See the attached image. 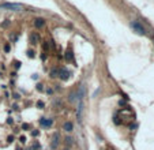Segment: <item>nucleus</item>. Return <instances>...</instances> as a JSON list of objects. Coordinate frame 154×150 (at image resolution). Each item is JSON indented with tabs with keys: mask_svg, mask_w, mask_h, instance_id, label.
I'll return each instance as SVG.
<instances>
[{
	"mask_svg": "<svg viewBox=\"0 0 154 150\" xmlns=\"http://www.w3.org/2000/svg\"><path fill=\"white\" fill-rule=\"evenodd\" d=\"M40 123H41V125L42 127H45V128H49L51 125H52V119H45V117H42L41 120H40Z\"/></svg>",
	"mask_w": 154,
	"mask_h": 150,
	"instance_id": "nucleus-6",
	"label": "nucleus"
},
{
	"mask_svg": "<svg viewBox=\"0 0 154 150\" xmlns=\"http://www.w3.org/2000/svg\"><path fill=\"white\" fill-rule=\"evenodd\" d=\"M51 76H52V78H57V76H59V68H53V70L51 71Z\"/></svg>",
	"mask_w": 154,
	"mask_h": 150,
	"instance_id": "nucleus-10",
	"label": "nucleus"
},
{
	"mask_svg": "<svg viewBox=\"0 0 154 150\" xmlns=\"http://www.w3.org/2000/svg\"><path fill=\"white\" fill-rule=\"evenodd\" d=\"M107 150H115V147L110 146V145H108V146H107Z\"/></svg>",
	"mask_w": 154,
	"mask_h": 150,
	"instance_id": "nucleus-17",
	"label": "nucleus"
},
{
	"mask_svg": "<svg viewBox=\"0 0 154 150\" xmlns=\"http://www.w3.org/2000/svg\"><path fill=\"white\" fill-rule=\"evenodd\" d=\"M64 142H66V145L71 146V145H72V138H71V137H66V139H64Z\"/></svg>",
	"mask_w": 154,
	"mask_h": 150,
	"instance_id": "nucleus-12",
	"label": "nucleus"
},
{
	"mask_svg": "<svg viewBox=\"0 0 154 150\" xmlns=\"http://www.w3.org/2000/svg\"><path fill=\"white\" fill-rule=\"evenodd\" d=\"M72 128H74V124H72L71 122L64 123V125H63V130L66 131V132H71V131H72Z\"/></svg>",
	"mask_w": 154,
	"mask_h": 150,
	"instance_id": "nucleus-7",
	"label": "nucleus"
},
{
	"mask_svg": "<svg viewBox=\"0 0 154 150\" xmlns=\"http://www.w3.org/2000/svg\"><path fill=\"white\" fill-rule=\"evenodd\" d=\"M59 142H60V135H59V134H55L53 138H52V142H51V149H52V150L57 149Z\"/></svg>",
	"mask_w": 154,
	"mask_h": 150,
	"instance_id": "nucleus-5",
	"label": "nucleus"
},
{
	"mask_svg": "<svg viewBox=\"0 0 154 150\" xmlns=\"http://www.w3.org/2000/svg\"><path fill=\"white\" fill-rule=\"evenodd\" d=\"M37 107H38L40 109H42V108H44V102H42V101H38V102H37Z\"/></svg>",
	"mask_w": 154,
	"mask_h": 150,
	"instance_id": "nucleus-14",
	"label": "nucleus"
},
{
	"mask_svg": "<svg viewBox=\"0 0 154 150\" xmlns=\"http://www.w3.org/2000/svg\"><path fill=\"white\" fill-rule=\"evenodd\" d=\"M8 25H10V22H8V21H7V22H4V23H3V26H4V27H6V26H8Z\"/></svg>",
	"mask_w": 154,
	"mask_h": 150,
	"instance_id": "nucleus-19",
	"label": "nucleus"
},
{
	"mask_svg": "<svg viewBox=\"0 0 154 150\" xmlns=\"http://www.w3.org/2000/svg\"><path fill=\"white\" fill-rule=\"evenodd\" d=\"M33 23H34V27L42 29V27H45V25H46V21H45L44 18H36Z\"/></svg>",
	"mask_w": 154,
	"mask_h": 150,
	"instance_id": "nucleus-4",
	"label": "nucleus"
},
{
	"mask_svg": "<svg viewBox=\"0 0 154 150\" xmlns=\"http://www.w3.org/2000/svg\"><path fill=\"white\" fill-rule=\"evenodd\" d=\"M66 59H67V61H72V60H74V56H72V51L71 49L66 51Z\"/></svg>",
	"mask_w": 154,
	"mask_h": 150,
	"instance_id": "nucleus-8",
	"label": "nucleus"
},
{
	"mask_svg": "<svg viewBox=\"0 0 154 150\" xmlns=\"http://www.w3.org/2000/svg\"><path fill=\"white\" fill-rule=\"evenodd\" d=\"M75 97H76V94H75V93H71L70 96H68V101H70V102H72V101L75 100Z\"/></svg>",
	"mask_w": 154,
	"mask_h": 150,
	"instance_id": "nucleus-13",
	"label": "nucleus"
},
{
	"mask_svg": "<svg viewBox=\"0 0 154 150\" xmlns=\"http://www.w3.org/2000/svg\"><path fill=\"white\" fill-rule=\"evenodd\" d=\"M2 8H7L11 11H21L23 7L21 4H15V3H4V4H2Z\"/></svg>",
	"mask_w": 154,
	"mask_h": 150,
	"instance_id": "nucleus-2",
	"label": "nucleus"
},
{
	"mask_svg": "<svg viewBox=\"0 0 154 150\" xmlns=\"http://www.w3.org/2000/svg\"><path fill=\"white\" fill-rule=\"evenodd\" d=\"M37 41H38V34L36 33V34H31L30 36V44H37Z\"/></svg>",
	"mask_w": 154,
	"mask_h": 150,
	"instance_id": "nucleus-9",
	"label": "nucleus"
},
{
	"mask_svg": "<svg viewBox=\"0 0 154 150\" xmlns=\"http://www.w3.org/2000/svg\"><path fill=\"white\" fill-rule=\"evenodd\" d=\"M131 29L135 31L136 34H139V36H146V29L143 27L142 23H139L138 21L131 22Z\"/></svg>",
	"mask_w": 154,
	"mask_h": 150,
	"instance_id": "nucleus-1",
	"label": "nucleus"
},
{
	"mask_svg": "<svg viewBox=\"0 0 154 150\" xmlns=\"http://www.w3.org/2000/svg\"><path fill=\"white\" fill-rule=\"evenodd\" d=\"M21 142H22V143H25V142H26V138L22 137V138H21Z\"/></svg>",
	"mask_w": 154,
	"mask_h": 150,
	"instance_id": "nucleus-18",
	"label": "nucleus"
},
{
	"mask_svg": "<svg viewBox=\"0 0 154 150\" xmlns=\"http://www.w3.org/2000/svg\"><path fill=\"white\" fill-rule=\"evenodd\" d=\"M70 71L67 70V68H59V76L57 78H60L61 81H67L68 78H70Z\"/></svg>",
	"mask_w": 154,
	"mask_h": 150,
	"instance_id": "nucleus-3",
	"label": "nucleus"
},
{
	"mask_svg": "<svg viewBox=\"0 0 154 150\" xmlns=\"http://www.w3.org/2000/svg\"><path fill=\"white\" fill-rule=\"evenodd\" d=\"M27 56H29L30 59H33V57L36 56V52H34L33 49H29V51H27Z\"/></svg>",
	"mask_w": 154,
	"mask_h": 150,
	"instance_id": "nucleus-11",
	"label": "nucleus"
},
{
	"mask_svg": "<svg viewBox=\"0 0 154 150\" xmlns=\"http://www.w3.org/2000/svg\"><path fill=\"white\" fill-rule=\"evenodd\" d=\"M37 90H38V91H42V85H41V83L37 85Z\"/></svg>",
	"mask_w": 154,
	"mask_h": 150,
	"instance_id": "nucleus-15",
	"label": "nucleus"
},
{
	"mask_svg": "<svg viewBox=\"0 0 154 150\" xmlns=\"http://www.w3.org/2000/svg\"><path fill=\"white\" fill-rule=\"evenodd\" d=\"M4 51H6V52H10V45H8V44L4 46Z\"/></svg>",
	"mask_w": 154,
	"mask_h": 150,
	"instance_id": "nucleus-16",
	"label": "nucleus"
}]
</instances>
